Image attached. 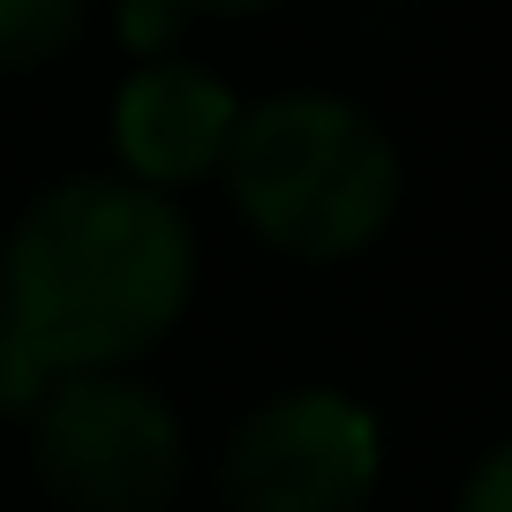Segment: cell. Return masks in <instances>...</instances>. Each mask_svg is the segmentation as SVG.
I'll use <instances>...</instances> for the list:
<instances>
[{
	"label": "cell",
	"mask_w": 512,
	"mask_h": 512,
	"mask_svg": "<svg viewBox=\"0 0 512 512\" xmlns=\"http://www.w3.org/2000/svg\"><path fill=\"white\" fill-rule=\"evenodd\" d=\"M384 467V430L354 392L302 384L264 400L226 445L234 512H362Z\"/></svg>",
	"instance_id": "obj_4"
},
{
	"label": "cell",
	"mask_w": 512,
	"mask_h": 512,
	"mask_svg": "<svg viewBox=\"0 0 512 512\" xmlns=\"http://www.w3.org/2000/svg\"><path fill=\"white\" fill-rule=\"evenodd\" d=\"M174 8H211V16H249V8H272V0H174Z\"/></svg>",
	"instance_id": "obj_9"
},
{
	"label": "cell",
	"mask_w": 512,
	"mask_h": 512,
	"mask_svg": "<svg viewBox=\"0 0 512 512\" xmlns=\"http://www.w3.org/2000/svg\"><path fill=\"white\" fill-rule=\"evenodd\" d=\"M196 287V234L166 196L121 174L46 189L0 249V407L61 377L121 369L174 332Z\"/></svg>",
	"instance_id": "obj_1"
},
{
	"label": "cell",
	"mask_w": 512,
	"mask_h": 512,
	"mask_svg": "<svg viewBox=\"0 0 512 512\" xmlns=\"http://www.w3.org/2000/svg\"><path fill=\"white\" fill-rule=\"evenodd\" d=\"M83 31V0H0V68H46Z\"/></svg>",
	"instance_id": "obj_6"
},
{
	"label": "cell",
	"mask_w": 512,
	"mask_h": 512,
	"mask_svg": "<svg viewBox=\"0 0 512 512\" xmlns=\"http://www.w3.org/2000/svg\"><path fill=\"white\" fill-rule=\"evenodd\" d=\"M23 415H31V460L61 505H76V512H159L181 490L189 437H181L174 407L151 384L121 377V369H91V377L46 384Z\"/></svg>",
	"instance_id": "obj_3"
},
{
	"label": "cell",
	"mask_w": 512,
	"mask_h": 512,
	"mask_svg": "<svg viewBox=\"0 0 512 512\" xmlns=\"http://www.w3.org/2000/svg\"><path fill=\"white\" fill-rule=\"evenodd\" d=\"M174 23H181L174 0H121V38H128L136 53L166 46V38H174Z\"/></svg>",
	"instance_id": "obj_8"
},
{
	"label": "cell",
	"mask_w": 512,
	"mask_h": 512,
	"mask_svg": "<svg viewBox=\"0 0 512 512\" xmlns=\"http://www.w3.org/2000/svg\"><path fill=\"white\" fill-rule=\"evenodd\" d=\"M452 512H512V452L505 445H490L475 460V475L460 482V505Z\"/></svg>",
	"instance_id": "obj_7"
},
{
	"label": "cell",
	"mask_w": 512,
	"mask_h": 512,
	"mask_svg": "<svg viewBox=\"0 0 512 512\" xmlns=\"http://www.w3.org/2000/svg\"><path fill=\"white\" fill-rule=\"evenodd\" d=\"M219 174L256 241L317 264L369 249L400 211L392 136L332 91H279L264 106H241Z\"/></svg>",
	"instance_id": "obj_2"
},
{
	"label": "cell",
	"mask_w": 512,
	"mask_h": 512,
	"mask_svg": "<svg viewBox=\"0 0 512 512\" xmlns=\"http://www.w3.org/2000/svg\"><path fill=\"white\" fill-rule=\"evenodd\" d=\"M241 121V98L196 61H144L113 98V159L121 181L166 196L219 174L226 136Z\"/></svg>",
	"instance_id": "obj_5"
}]
</instances>
